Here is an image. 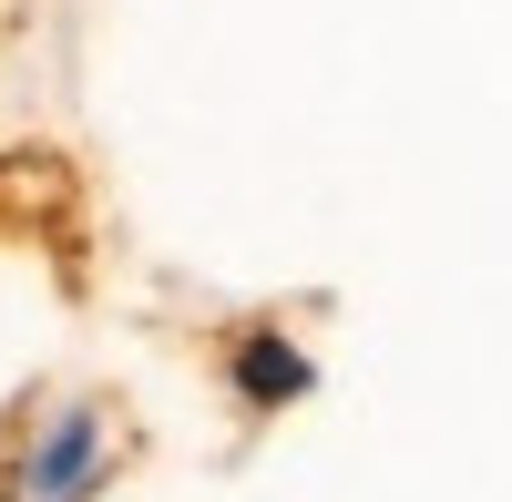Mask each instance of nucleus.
<instances>
[{"label": "nucleus", "mask_w": 512, "mask_h": 502, "mask_svg": "<svg viewBox=\"0 0 512 502\" xmlns=\"http://www.w3.org/2000/svg\"><path fill=\"white\" fill-rule=\"evenodd\" d=\"M103 482V410L93 400H72L52 431L31 441V462H21V502H82Z\"/></svg>", "instance_id": "nucleus-1"}, {"label": "nucleus", "mask_w": 512, "mask_h": 502, "mask_svg": "<svg viewBox=\"0 0 512 502\" xmlns=\"http://www.w3.org/2000/svg\"><path fill=\"white\" fill-rule=\"evenodd\" d=\"M236 380H246V400H287V390H308V359L277 349V339H246L236 349Z\"/></svg>", "instance_id": "nucleus-2"}, {"label": "nucleus", "mask_w": 512, "mask_h": 502, "mask_svg": "<svg viewBox=\"0 0 512 502\" xmlns=\"http://www.w3.org/2000/svg\"><path fill=\"white\" fill-rule=\"evenodd\" d=\"M11 502H21V492H11Z\"/></svg>", "instance_id": "nucleus-3"}]
</instances>
